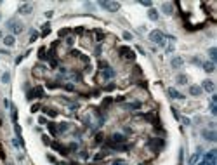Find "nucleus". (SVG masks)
<instances>
[{"instance_id":"nucleus-38","label":"nucleus","mask_w":217,"mask_h":165,"mask_svg":"<svg viewBox=\"0 0 217 165\" xmlns=\"http://www.w3.org/2000/svg\"><path fill=\"white\" fill-rule=\"evenodd\" d=\"M37 38H38V33H35V31H33V33H31V37H30V43H33Z\"/></svg>"},{"instance_id":"nucleus-29","label":"nucleus","mask_w":217,"mask_h":165,"mask_svg":"<svg viewBox=\"0 0 217 165\" xmlns=\"http://www.w3.org/2000/svg\"><path fill=\"white\" fill-rule=\"evenodd\" d=\"M16 23H18V21L14 19V18H10V19H7V23H5V26H7V28H10V30H12V26H14V24H16Z\"/></svg>"},{"instance_id":"nucleus-20","label":"nucleus","mask_w":217,"mask_h":165,"mask_svg":"<svg viewBox=\"0 0 217 165\" xmlns=\"http://www.w3.org/2000/svg\"><path fill=\"white\" fill-rule=\"evenodd\" d=\"M148 18L151 21H158V18H160V16H158V10L156 9H149L148 10Z\"/></svg>"},{"instance_id":"nucleus-27","label":"nucleus","mask_w":217,"mask_h":165,"mask_svg":"<svg viewBox=\"0 0 217 165\" xmlns=\"http://www.w3.org/2000/svg\"><path fill=\"white\" fill-rule=\"evenodd\" d=\"M42 110H44V113L49 115V116H58V111L52 110V108H42Z\"/></svg>"},{"instance_id":"nucleus-50","label":"nucleus","mask_w":217,"mask_h":165,"mask_svg":"<svg viewBox=\"0 0 217 165\" xmlns=\"http://www.w3.org/2000/svg\"><path fill=\"white\" fill-rule=\"evenodd\" d=\"M47 160H49V162H56V158H54L52 155H47Z\"/></svg>"},{"instance_id":"nucleus-28","label":"nucleus","mask_w":217,"mask_h":165,"mask_svg":"<svg viewBox=\"0 0 217 165\" xmlns=\"http://www.w3.org/2000/svg\"><path fill=\"white\" fill-rule=\"evenodd\" d=\"M108 68H109L108 61H99V70H103V71H104V70H108Z\"/></svg>"},{"instance_id":"nucleus-21","label":"nucleus","mask_w":217,"mask_h":165,"mask_svg":"<svg viewBox=\"0 0 217 165\" xmlns=\"http://www.w3.org/2000/svg\"><path fill=\"white\" fill-rule=\"evenodd\" d=\"M200 151H202V148H198V151H196V153H195L193 156H189L187 164H189V165H195V164H196V162H198V156H200Z\"/></svg>"},{"instance_id":"nucleus-55","label":"nucleus","mask_w":217,"mask_h":165,"mask_svg":"<svg viewBox=\"0 0 217 165\" xmlns=\"http://www.w3.org/2000/svg\"><path fill=\"white\" fill-rule=\"evenodd\" d=\"M0 19H2V12H0Z\"/></svg>"},{"instance_id":"nucleus-11","label":"nucleus","mask_w":217,"mask_h":165,"mask_svg":"<svg viewBox=\"0 0 217 165\" xmlns=\"http://www.w3.org/2000/svg\"><path fill=\"white\" fill-rule=\"evenodd\" d=\"M202 87L200 85H189V96H195V97H200L202 96Z\"/></svg>"},{"instance_id":"nucleus-4","label":"nucleus","mask_w":217,"mask_h":165,"mask_svg":"<svg viewBox=\"0 0 217 165\" xmlns=\"http://www.w3.org/2000/svg\"><path fill=\"white\" fill-rule=\"evenodd\" d=\"M99 5L103 9H106L108 12H118V9H120L118 2H99Z\"/></svg>"},{"instance_id":"nucleus-32","label":"nucleus","mask_w":217,"mask_h":165,"mask_svg":"<svg viewBox=\"0 0 217 165\" xmlns=\"http://www.w3.org/2000/svg\"><path fill=\"white\" fill-rule=\"evenodd\" d=\"M106 153H108V151H104V153H97V155H94V160H96V162H97V160H103V158L106 156Z\"/></svg>"},{"instance_id":"nucleus-9","label":"nucleus","mask_w":217,"mask_h":165,"mask_svg":"<svg viewBox=\"0 0 217 165\" xmlns=\"http://www.w3.org/2000/svg\"><path fill=\"white\" fill-rule=\"evenodd\" d=\"M18 12L23 14V16H30L31 12H33V4H23L19 9H18Z\"/></svg>"},{"instance_id":"nucleus-49","label":"nucleus","mask_w":217,"mask_h":165,"mask_svg":"<svg viewBox=\"0 0 217 165\" xmlns=\"http://www.w3.org/2000/svg\"><path fill=\"white\" fill-rule=\"evenodd\" d=\"M115 89V83H109V85H106V91H113Z\"/></svg>"},{"instance_id":"nucleus-26","label":"nucleus","mask_w":217,"mask_h":165,"mask_svg":"<svg viewBox=\"0 0 217 165\" xmlns=\"http://www.w3.org/2000/svg\"><path fill=\"white\" fill-rule=\"evenodd\" d=\"M208 54H210V57H212V63L216 64V57H217V49L216 47H210L208 49Z\"/></svg>"},{"instance_id":"nucleus-54","label":"nucleus","mask_w":217,"mask_h":165,"mask_svg":"<svg viewBox=\"0 0 217 165\" xmlns=\"http://www.w3.org/2000/svg\"><path fill=\"white\" fill-rule=\"evenodd\" d=\"M2 37H4V35H2V31H0V38H2Z\"/></svg>"},{"instance_id":"nucleus-12","label":"nucleus","mask_w":217,"mask_h":165,"mask_svg":"<svg viewBox=\"0 0 217 165\" xmlns=\"http://www.w3.org/2000/svg\"><path fill=\"white\" fill-rule=\"evenodd\" d=\"M182 64H184V59L179 57V56H174V57L170 59V66H172V68H181Z\"/></svg>"},{"instance_id":"nucleus-15","label":"nucleus","mask_w":217,"mask_h":165,"mask_svg":"<svg viewBox=\"0 0 217 165\" xmlns=\"http://www.w3.org/2000/svg\"><path fill=\"white\" fill-rule=\"evenodd\" d=\"M23 31H24V24L18 21V23L12 26V33H14V35H19V33H23Z\"/></svg>"},{"instance_id":"nucleus-3","label":"nucleus","mask_w":217,"mask_h":165,"mask_svg":"<svg viewBox=\"0 0 217 165\" xmlns=\"http://www.w3.org/2000/svg\"><path fill=\"white\" fill-rule=\"evenodd\" d=\"M47 66L45 64H42V63H37L35 66H33V75L37 77V78H42V77H45V73H47Z\"/></svg>"},{"instance_id":"nucleus-17","label":"nucleus","mask_w":217,"mask_h":165,"mask_svg":"<svg viewBox=\"0 0 217 165\" xmlns=\"http://www.w3.org/2000/svg\"><path fill=\"white\" fill-rule=\"evenodd\" d=\"M4 43H5L7 47H12V45L16 43V38H14V35H7V37H4Z\"/></svg>"},{"instance_id":"nucleus-23","label":"nucleus","mask_w":217,"mask_h":165,"mask_svg":"<svg viewBox=\"0 0 217 165\" xmlns=\"http://www.w3.org/2000/svg\"><path fill=\"white\" fill-rule=\"evenodd\" d=\"M66 130H69V124H66V122L58 124V132H66Z\"/></svg>"},{"instance_id":"nucleus-39","label":"nucleus","mask_w":217,"mask_h":165,"mask_svg":"<svg viewBox=\"0 0 217 165\" xmlns=\"http://www.w3.org/2000/svg\"><path fill=\"white\" fill-rule=\"evenodd\" d=\"M68 150H71V151H77V150H78V144H77V143H71V144L68 146Z\"/></svg>"},{"instance_id":"nucleus-16","label":"nucleus","mask_w":217,"mask_h":165,"mask_svg":"<svg viewBox=\"0 0 217 165\" xmlns=\"http://www.w3.org/2000/svg\"><path fill=\"white\" fill-rule=\"evenodd\" d=\"M187 80H189V78H187V75H182V73L176 77V82H177V85H186Z\"/></svg>"},{"instance_id":"nucleus-30","label":"nucleus","mask_w":217,"mask_h":165,"mask_svg":"<svg viewBox=\"0 0 217 165\" xmlns=\"http://www.w3.org/2000/svg\"><path fill=\"white\" fill-rule=\"evenodd\" d=\"M9 80H10V75H9V71H5L4 75H2V82H4V83H9Z\"/></svg>"},{"instance_id":"nucleus-13","label":"nucleus","mask_w":217,"mask_h":165,"mask_svg":"<svg viewBox=\"0 0 217 165\" xmlns=\"http://www.w3.org/2000/svg\"><path fill=\"white\" fill-rule=\"evenodd\" d=\"M162 10H163L167 16H172V14H174V5H172L170 2H165V4H162Z\"/></svg>"},{"instance_id":"nucleus-41","label":"nucleus","mask_w":217,"mask_h":165,"mask_svg":"<svg viewBox=\"0 0 217 165\" xmlns=\"http://www.w3.org/2000/svg\"><path fill=\"white\" fill-rule=\"evenodd\" d=\"M38 124H42V125H47L49 122H47V118H45V116H40V118H38Z\"/></svg>"},{"instance_id":"nucleus-44","label":"nucleus","mask_w":217,"mask_h":165,"mask_svg":"<svg viewBox=\"0 0 217 165\" xmlns=\"http://www.w3.org/2000/svg\"><path fill=\"white\" fill-rule=\"evenodd\" d=\"M103 139H104V136H103V134H97V136H96V143H101Z\"/></svg>"},{"instance_id":"nucleus-1","label":"nucleus","mask_w":217,"mask_h":165,"mask_svg":"<svg viewBox=\"0 0 217 165\" xmlns=\"http://www.w3.org/2000/svg\"><path fill=\"white\" fill-rule=\"evenodd\" d=\"M163 38H165V35H163V33H162L160 30H153L151 33H149V40L153 42V43H158V45H162V47L165 45V40H163Z\"/></svg>"},{"instance_id":"nucleus-24","label":"nucleus","mask_w":217,"mask_h":165,"mask_svg":"<svg viewBox=\"0 0 217 165\" xmlns=\"http://www.w3.org/2000/svg\"><path fill=\"white\" fill-rule=\"evenodd\" d=\"M47 129L50 130V134H52V136L59 134V132H58V125H56V124H47Z\"/></svg>"},{"instance_id":"nucleus-37","label":"nucleus","mask_w":217,"mask_h":165,"mask_svg":"<svg viewBox=\"0 0 217 165\" xmlns=\"http://www.w3.org/2000/svg\"><path fill=\"white\" fill-rule=\"evenodd\" d=\"M38 110H42V108H40V104H33V106H31V113H37V111H38Z\"/></svg>"},{"instance_id":"nucleus-40","label":"nucleus","mask_w":217,"mask_h":165,"mask_svg":"<svg viewBox=\"0 0 217 165\" xmlns=\"http://www.w3.org/2000/svg\"><path fill=\"white\" fill-rule=\"evenodd\" d=\"M123 38H125V40H132L134 37H132V33H128V31H125V33H123Z\"/></svg>"},{"instance_id":"nucleus-45","label":"nucleus","mask_w":217,"mask_h":165,"mask_svg":"<svg viewBox=\"0 0 217 165\" xmlns=\"http://www.w3.org/2000/svg\"><path fill=\"white\" fill-rule=\"evenodd\" d=\"M113 165H127V164H125L123 160H115V162H113Z\"/></svg>"},{"instance_id":"nucleus-34","label":"nucleus","mask_w":217,"mask_h":165,"mask_svg":"<svg viewBox=\"0 0 217 165\" xmlns=\"http://www.w3.org/2000/svg\"><path fill=\"white\" fill-rule=\"evenodd\" d=\"M68 33H69V30H68V28H63V30H59V37L63 38V37H66Z\"/></svg>"},{"instance_id":"nucleus-33","label":"nucleus","mask_w":217,"mask_h":165,"mask_svg":"<svg viewBox=\"0 0 217 165\" xmlns=\"http://www.w3.org/2000/svg\"><path fill=\"white\" fill-rule=\"evenodd\" d=\"M73 43H75V38H73V37H66V45H68V47H71Z\"/></svg>"},{"instance_id":"nucleus-53","label":"nucleus","mask_w":217,"mask_h":165,"mask_svg":"<svg viewBox=\"0 0 217 165\" xmlns=\"http://www.w3.org/2000/svg\"><path fill=\"white\" fill-rule=\"evenodd\" d=\"M207 164H208L207 160H203V162H200V164H198V165H207Z\"/></svg>"},{"instance_id":"nucleus-18","label":"nucleus","mask_w":217,"mask_h":165,"mask_svg":"<svg viewBox=\"0 0 217 165\" xmlns=\"http://www.w3.org/2000/svg\"><path fill=\"white\" fill-rule=\"evenodd\" d=\"M216 155H217V150H210V153H207L203 160H207V162H216Z\"/></svg>"},{"instance_id":"nucleus-46","label":"nucleus","mask_w":217,"mask_h":165,"mask_svg":"<svg viewBox=\"0 0 217 165\" xmlns=\"http://www.w3.org/2000/svg\"><path fill=\"white\" fill-rule=\"evenodd\" d=\"M52 16H54V12H52V10H47V12H45V18H47V19H50Z\"/></svg>"},{"instance_id":"nucleus-36","label":"nucleus","mask_w":217,"mask_h":165,"mask_svg":"<svg viewBox=\"0 0 217 165\" xmlns=\"http://www.w3.org/2000/svg\"><path fill=\"white\" fill-rule=\"evenodd\" d=\"M210 113H212V115H217V106H216V103L210 104Z\"/></svg>"},{"instance_id":"nucleus-43","label":"nucleus","mask_w":217,"mask_h":165,"mask_svg":"<svg viewBox=\"0 0 217 165\" xmlns=\"http://www.w3.org/2000/svg\"><path fill=\"white\" fill-rule=\"evenodd\" d=\"M101 51H103V49H101V45H97V47H96V51H94V56H101Z\"/></svg>"},{"instance_id":"nucleus-47","label":"nucleus","mask_w":217,"mask_h":165,"mask_svg":"<svg viewBox=\"0 0 217 165\" xmlns=\"http://www.w3.org/2000/svg\"><path fill=\"white\" fill-rule=\"evenodd\" d=\"M172 113H174V116H176V118H181V116H179V113H177V108H172Z\"/></svg>"},{"instance_id":"nucleus-22","label":"nucleus","mask_w":217,"mask_h":165,"mask_svg":"<svg viewBox=\"0 0 217 165\" xmlns=\"http://www.w3.org/2000/svg\"><path fill=\"white\" fill-rule=\"evenodd\" d=\"M125 108H127V110H139V108H141V103H139V101H134V103L125 104Z\"/></svg>"},{"instance_id":"nucleus-56","label":"nucleus","mask_w":217,"mask_h":165,"mask_svg":"<svg viewBox=\"0 0 217 165\" xmlns=\"http://www.w3.org/2000/svg\"><path fill=\"white\" fill-rule=\"evenodd\" d=\"M94 165H101V164H94Z\"/></svg>"},{"instance_id":"nucleus-6","label":"nucleus","mask_w":217,"mask_h":165,"mask_svg":"<svg viewBox=\"0 0 217 165\" xmlns=\"http://www.w3.org/2000/svg\"><path fill=\"white\" fill-rule=\"evenodd\" d=\"M109 141H111V143H115V144H125L127 137H125L123 134H120V132H115V134L109 137Z\"/></svg>"},{"instance_id":"nucleus-2","label":"nucleus","mask_w":217,"mask_h":165,"mask_svg":"<svg viewBox=\"0 0 217 165\" xmlns=\"http://www.w3.org/2000/svg\"><path fill=\"white\" fill-rule=\"evenodd\" d=\"M118 52H120V56L123 59H127V61H134L136 59V52L132 51V49H128V47H120Z\"/></svg>"},{"instance_id":"nucleus-8","label":"nucleus","mask_w":217,"mask_h":165,"mask_svg":"<svg viewBox=\"0 0 217 165\" xmlns=\"http://www.w3.org/2000/svg\"><path fill=\"white\" fill-rule=\"evenodd\" d=\"M50 148H52V150H56V151H58V153H61V155H68L69 151H68V148H66V146H63V144H59V143H56V141H54V143H50Z\"/></svg>"},{"instance_id":"nucleus-31","label":"nucleus","mask_w":217,"mask_h":165,"mask_svg":"<svg viewBox=\"0 0 217 165\" xmlns=\"http://www.w3.org/2000/svg\"><path fill=\"white\" fill-rule=\"evenodd\" d=\"M63 87H64V91H69V92L75 91V85H73V83H66V85H63Z\"/></svg>"},{"instance_id":"nucleus-10","label":"nucleus","mask_w":217,"mask_h":165,"mask_svg":"<svg viewBox=\"0 0 217 165\" xmlns=\"http://www.w3.org/2000/svg\"><path fill=\"white\" fill-rule=\"evenodd\" d=\"M167 92H168V96H170L172 99H184V97H186L184 94H181V92H179V91H176L174 87H170V89H168Z\"/></svg>"},{"instance_id":"nucleus-48","label":"nucleus","mask_w":217,"mask_h":165,"mask_svg":"<svg viewBox=\"0 0 217 165\" xmlns=\"http://www.w3.org/2000/svg\"><path fill=\"white\" fill-rule=\"evenodd\" d=\"M141 5H144V7H149V9H151V2H141Z\"/></svg>"},{"instance_id":"nucleus-5","label":"nucleus","mask_w":217,"mask_h":165,"mask_svg":"<svg viewBox=\"0 0 217 165\" xmlns=\"http://www.w3.org/2000/svg\"><path fill=\"white\" fill-rule=\"evenodd\" d=\"M202 136L207 139V141H212V143H216L217 141V132L216 130H210V129H203L202 130Z\"/></svg>"},{"instance_id":"nucleus-25","label":"nucleus","mask_w":217,"mask_h":165,"mask_svg":"<svg viewBox=\"0 0 217 165\" xmlns=\"http://www.w3.org/2000/svg\"><path fill=\"white\" fill-rule=\"evenodd\" d=\"M49 33H50V24L49 23H45V24L42 26V37H47Z\"/></svg>"},{"instance_id":"nucleus-7","label":"nucleus","mask_w":217,"mask_h":165,"mask_svg":"<svg viewBox=\"0 0 217 165\" xmlns=\"http://www.w3.org/2000/svg\"><path fill=\"white\" fill-rule=\"evenodd\" d=\"M202 91L214 92V91H216V83H214V80H210V78H205V80H203V83H202Z\"/></svg>"},{"instance_id":"nucleus-51","label":"nucleus","mask_w":217,"mask_h":165,"mask_svg":"<svg viewBox=\"0 0 217 165\" xmlns=\"http://www.w3.org/2000/svg\"><path fill=\"white\" fill-rule=\"evenodd\" d=\"M0 54H5V56H9V51H5V49H0Z\"/></svg>"},{"instance_id":"nucleus-52","label":"nucleus","mask_w":217,"mask_h":165,"mask_svg":"<svg viewBox=\"0 0 217 165\" xmlns=\"http://www.w3.org/2000/svg\"><path fill=\"white\" fill-rule=\"evenodd\" d=\"M59 165H77V164H66V162H61Z\"/></svg>"},{"instance_id":"nucleus-35","label":"nucleus","mask_w":217,"mask_h":165,"mask_svg":"<svg viewBox=\"0 0 217 165\" xmlns=\"http://www.w3.org/2000/svg\"><path fill=\"white\" fill-rule=\"evenodd\" d=\"M61 83H56V82H47V87L49 89H56V87H59Z\"/></svg>"},{"instance_id":"nucleus-57","label":"nucleus","mask_w":217,"mask_h":165,"mask_svg":"<svg viewBox=\"0 0 217 165\" xmlns=\"http://www.w3.org/2000/svg\"><path fill=\"white\" fill-rule=\"evenodd\" d=\"M141 165H144V164H141Z\"/></svg>"},{"instance_id":"nucleus-19","label":"nucleus","mask_w":217,"mask_h":165,"mask_svg":"<svg viewBox=\"0 0 217 165\" xmlns=\"http://www.w3.org/2000/svg\"><path fill=\"white\" fill-rule=\"evenodd\" d=\"M94 40L101 43V42L104 40V33H103L101 30H94Z\"/></svg>"},{"instance_id":"nucleus-42","label":"nucleus","mask_w":217,"mask_h":165,"mask_svg":"<svg viewBox=\"0 0 217 165\" xmlns=\"http://www.w3.org/2000/svg\"><path fill=\"white\" fill-rule=\"evenodd\" d=\"M181 122H182L184 125H191V120H189V118H186V116H182V118H181Z\"/></svg>"},{"instance_id":"nucleus-14","label":"nucleus","mask_w":217,"mask_h":165,"mask_svg":"<svg viewBox=\"0 0 217 165\" xmlns=\"http://www.w3.org/2000/svg\"><path fill=\"white\" fill-rule=\"evenodd\" d=\"M202 68H203L207 73H214V70H216V64H214L212 61H205V63H202Z\"/></svg>"}]
</instances>
